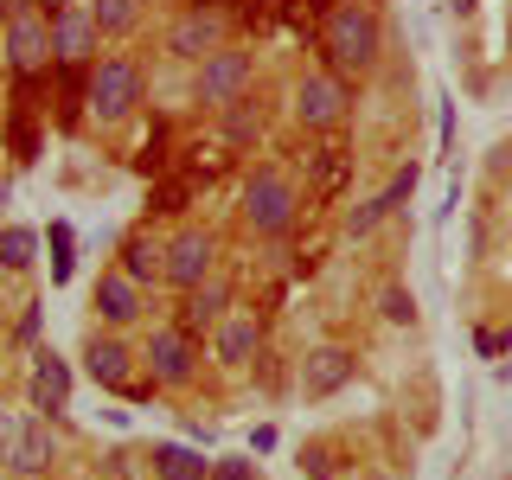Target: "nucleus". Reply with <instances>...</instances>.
Instances as JSON below:
<instances>
[{
	"label": "nucleus",
	"instance_id": "nucleus-1",
	"mask_svg": "<svg viewBox=\"0 0 512 480\" xmlns=\"http://www.w3.org/2000/svg\"><path fill=\"white\" fill-rule=\"evenodd\" d=\"M327 58L340 64V71H365V64L378 58V20L372 7H340L327 20Z\"/></svg>",
	"mask_w": 512,
	"mask_h": 480
},
{
	"label": "nucleus",
	"instance_id": "nucleus-2",
	"mask_svg": "<svg viewBox=\"0 0 512 480\" xmlns=\"http://www.w3.org/2000/svg\"><path fill=\"white\" fill-rule=\"evenodd\" d=\"M141 103V71L128 58H103L90 71V109L103 122H116V116H128V109Z\"/></svg>",
	"mask_w": 512,
	"mask_h": 480
},
{
	"label": "nucleus",
	"instance_id": "nucleus-3",
	"mask_svg": "<svg viewBox=\"0 0 512 480\" xmlns=\"http://www.w3.org/2000/svg\"><path fill=\"white\" fill-rule=\"evenodd\" d=\"M244 218L256 224V231H288V224H295V192H288V180L256 173V180L244 186Z\"/></svg>",
	"mask_w": 512,
	"mask_h": 480
},
{
	"label": "nucleus",
	"instance_id": "nucleus-4",
	"mask_svg": "<svg viewBox=\"0 0 512 480\" xmlns=\"http://www.w3.org/2000/svg\"><path fill=\"white\" fill-rule=\"evenodd\" d=\"M295 116L308 128H333L346 116V84L340 77H308V84L295 90Z\"/></svg>",
	"mask_w": 512,
	"mask_h": 480
},
{
	"label": "nucleus",
	"instance_id": "nucleus-5",
	"mask_svg": "<svg viewBox=\"0 0 512 480\" xmlns=\"http://www.w3.org/2000/svg\"><path fill=\"white\" fill-rule=\"evenodd\" d=\"M7 58H13V71H39L52 58V26L32 20V13H13L7 20Z\"/></svg>",
	"mask_w": 512,
	"mask_h": 480
},
{
	"label": "nucleus",
	"instance_id": "nucleus-6",
	"mask_svg": "<svg viewBox=\"0 0 512 480\" xmlns=\"http://www.w3.org/2000/svg\"><path fill=\"white\" fill-rule=\"evenodd\" d=\"M96 52V20L84 7H64V13H52V58H64V64H84Z\"/></svg>",
	"mask_w": 512,
	"mask_h": 480
},
{
	"label": "nucleus",
	"instance_id": "nucleus-7",
	"mask_svg": "<svg viewBox=\"0 0 512 480\" xmlns=\"http://www.w3.org/2000/svg\"><path fill=\"white\" fill-rule=\"evenodd\" d=\"M244 77H250L244 52H212V58H205V77H199V96H205V103H237Z\"/></svg>",
	"mask_w": 512,
	"mask_h": 480
},
{
	"label": "nucleus",
	"instance_id": "nucleus-8",
	"mask_svg": "<svg viewBox=\"0 0 512 480\" xmlns=\"http://www.w3.org/2000/svg\"><path fill=\"white\" fill-rule=\"evenodd\" d=\"M205 269H212V237H205V231H186V237L167 244V276L180 288H199Z\"/></svg>",
	"mask_w": 512,
	"mask_h": 480
},
{
	"label": "nucleus",
	"instance_id": "nucleus-9",
	"mask_svg": "<svg viewBox=\"0 0 512 480\" xmlns=\"http://www.w3.org/2000/svg\"><path fill=\"white\" fill-rule=\"evenodd\" d=\"M410 192H416V167H404V173H397V180H391V186H384V192H378V199H365V205H359V212H352V218H346V231H352V237H365V231H378V224H384V218H391V212H397V205H404V199H410Z\"/></svg>",
	"mask_w": 512,
	"mask_h": 480
},
{
	"label": "nucleus",
	"instance_id": "nucleus-10",
	"mask_svg": "<svg viewBox=\"0 0 512 480\" xmlns=\"http://www.w3.org/2000/svg\"><path fill=\"white\" fill-rule=\"evenodd\" d=\"M352 378V352L346 346H320L308 365H301V391L308 397H327V391H340V384Z\"/></svg>",
	"mask_w": 512,
	"mask_h": 480
},
{
	"label": "nucleus",
	"instance_id": "nucleus-11",
	"mask_svg": "<svg viewBox=\"0 0 512 480\" xmlns=\"http://www.w3.org/2000/svg\"><path fill=\"white\" fill-rule=\"evenodd\" d=\"M64 397H71V365L58 352H39V365H32V410H64Z\"/></svg>",
	"mask_w": 512,
	"mask_h": 480
},
{
	"label": "nucleus",
	"instance_id": "nucleus-12",
	"mask_svg": "<svg viewBox=\"0 0 512 480\" xmlns=\"http://www.w3.org/2000/svg\"><path fill=\"white\" fill-rule=\"evenodd\" d=\"M148 359H154V378L160 384H186L192 378V340H186V333H154Z\"/></svg>",
	"mask_w": 512,
	"mask_h": 480
},
{
	"label": "nucleus",
	"instance_id": "nucleus-13",
	"mask_svg": "<svg viewBox=\"0 0 512 480\" xmlns=\"http://www.w3.org/2000/svg\"><path fill=\"white\" fill-rule=\"evenodd\" d=\"M212 39H218V13H212V7H199V13H186V20L173 26L167 52H180V58H205V52H212Z\"/></svg>",
	"mask_w": 512,
	"mask_h": 480
},
{
	"label": "nucleus",
	"instance_id": "nucleus-14",
	"mask_svg": "<svg viewBox=\"0 0 512 480\" xmlns=\"http://www.w3.org/2000/svg\"><path fill=\"white\" fill-rule=\"evenodd\" d=\"M96 308H103V320L128 327V320L141 314V288H135V276H103V282H96Z\"/></svg>",
	"mask_w": 512,
	"mask_h": 480
},
{
	"label": "nucleus",
	"instance_id": "nucleus-15",
	"mask_svg": "<svg viewBox=\"0 0 512 480\" xmlns=\"http://www.w3.org/2000/svg\"><path fill=\"white\" fill-rule=\"evenodd\" d=\"M84 365H90L96 384H128V346L122 340H90Z\"/></svg>",
	"mask_w": 512,
	"mask_h": 480
},
{
	"label": "nucleus",
	"instance_id": "nucleus-16",
	"mask_svg": "<svg viewBox=\"0 0 512 480\" xmlns=\"http://www.w3.org/2000/svg\"><path fill=\"white\" fill-rule=\"evenodd\" d=\"M154 468H160V480H205L212 461L192 455V448H180V442H167V448H154Z\"/></svg>",
	"mask_w": 512,
	"mask_h": 480
},
{
	"label": "nucleus",
	"instance_id": "nucleus-17",
	"mask_svg": "<svg viewBox=\"0 0 512 480\" xmlns=\"http://www.w3.org/2000/svg\"><path fill=\"white\" fill-rule=\"evenodd\" d=\"M256 352V320H224V333H218V359L224 365H244Z\"/></svg>",
	"mask_w": 512,
	"mask_h": 480
},
{
	"label": "nucleus",
	"instance_id": "nucleus-18",
	"mask_svg": "<svg viewBox=\"0 0 512 480\" xmlns=\"http://www.w3.org/2000/svg\"><path fill=\"white\" fill-rule=\"evenodd\" d=\"M13 468H26V474H39V468H52V429H39V423H26V436H20V455H13Z\"/></svg>",
	"mask_w": 512,
	"mask_h": 480
},
{
	"label": "nucleus",
	"instance_id": "nucleus-19",
	"mask_svg": "<svg viewBox=\"0 0 512 480\" xmlns=\"http://www.w3.org/2000/svg\"><path fill=\"white\" fill-rule=\"evenodd\" d=\"M32 250H39V237H32L26 224H7V231H0V269H26Z\"/></svg>",
	"mask_w": 512,
	"mask_h": 480
},
{
	"label": "nucleus",
	"instance_id": "nucleus-20",
	"mask_svg": "<svg viewBox=\"0 0 512 480\" xmlns=\"http://www.w3.org/2000/svg\"><path fill=\"white\" fill-rule=\"evenodd\" d=\"M122 276H135V282L167 276V250H154L148 237H135V244H128V269H122Z\"/></svg>",
	"mask_w": 512,
	"mask_h": 480
},
{
	"label": "nucleus",
	"instance_id": "nucleus-21",
	"mask_svg": "<svg viewBox=\"0 0 512 480\" xmlns=\"http://www.w3.org/2000/svg\"><path fill=\"white\" fill-rule=\"evenodd\" d=\"M135 13H141V0H96L90 20H96V32H128V26H135Z\"/></svg>",
	"mask_w": 512,
	"mask_h": 480
},
{
	"label": "nucleus",
	"instance_id": "nucleus-22",
	"mask_svg": "<svg viewBox=\"0 0 512 480\" xmlns=\"http://www.w3.org/2000/svg\"><path fill=\"white\" fill-rule=\"evenodd\" d=\"M224 314V288H199V295L186 301V327H212Z\"/></svg>",
	"mask_w": 512,
	"mask_h": 480
},
{
	"label": "nucleus",
	"instance_id": "nucleus-23",
	"mask_svg": "<svg viewBox=\"0 0 512 480\" xmlns=\"http://www.w3.org/2000/svg\"><path fill=\"white\" fill-rule=\"evenodd\" d=\"M71 276V224H52V282Z\"/></svg>",
	"mask_w": 512,
	"mask_h": 480
},
{
	"label": "nucleus",
	"instance_id": "nucleus-24",
	"mask_svg": "<svg viewBox=\"0 0 512 480\" xmlns=\"http://www.w3.org/2000/svg\"><path fill=\"white\" fill-rule=\"evenodd\" d=\"M20 436H26V423L13 410H0V461H13L20 455Z\"/></svg>",
	"mask_w": 512,
	"mask_h": 480
},
{
	"label": "nucleus",
	"instance_id": "nucleus-25",
	"mask_svg": "<svg viewBox=\"0 0 512 480\" xmlns=\"http://www.w3.org/2000/svg\"><path fill=\"white\" fill-rule=\"evenodd\" d=\"M384 320H397V327H404V320H416V301L404 295V288H384Z\"/></svg>",
	"mask_w": 512,
	"mask_h": 480
},
{
	"label": "nucleus",
	"instance_id": "nucleus-26",
	"mask_svg": "<svg viewBox=\"0 0 512 480\" xmlns=\"http://www.w3.org/2000/svg\"><path fill=\"white\" fill-rule=\"evenodd\" d=\"M506 346H512V333H493V327H480V333H474V352H480V359H500Z\"/></svg>",
	"mask_w": 512,
	"mask_h": 480
},
{
	"label": "nucleus",
	"instance_id": "nucleus-27",
	"mask_svg": "<svg viewBox=\"0 0 512 480\" xmlns=\"http://www.w3.org/2000/svg\"><path fill=\"white\" fill-rule=\"evenodd\" d=\"M205 480H250V461H212Z\"/></svg>",
	"mask_w": 512,
	"mask_h": 480
},
{
	"label": "nucleus",
	"instance_id": "nucleus-28",
	"mask_svg": "<svg viewBox=\"0 0 512 480\" xmlns=\"http://www.w3.org/2000/svg\"><path fill=\"white\" fill-rule=\"evenodd\" d=\"M231 135H237V141H250V135H256V122H250V109H237V116H231Z\"/></svg>",
	"mask_w": 512,
	"mask_h": 480
},
{
	"label": "nucleus",
	"instance_id": "nucleus-29",
	"mask_svg": "<svg viewBox=\"0 0 512 480\" xmlns=\"http://www.w3.org/2000/svg\"><path fill=\"white\" fill-rule=\"evenodd\" d=\"M64 7H71V0H45V13H64Z\"/></svg>",
	"mask_w": 512,
	"mask_h": 480
},
{
	"label": "nucleus",
	"instance_id": "nucleus-30",
	"mask_svg": "<svg viewBox=\"0 0 512 480\" xmlns=\"http://www.w3.org/2000/svg\"><path fill=\"white\" fill-rule=\"evenodd\" d=\"M455 7H474V0H455Z\"/></svg>",
	"mask_w": 512,
	"mask_h": 480
}]
</instances>
